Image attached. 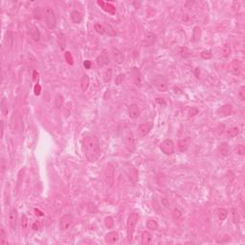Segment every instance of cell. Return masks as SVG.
I'll use <instances>...</instances> for the list:
<instances>
[{
	"instance_id": "10",
	"label": "cell",
	"mask_w": 245,
	"mask_h": 245,
	"mask_svg": "<svg viewBox=\"0 0 245 245\" xmlns=\"http://www.w3.org/2000/svg\"><path fill=\"white\" fill-rule=\"evenodd\" d=\"M156 39H157V37L155 34H153L151 32H148V33H146L145 37L143 38V45L145 47H149L154 44Z\"/></svg>"
},
{
	"instance_id": "42",
	"label": "cell",
	"mask_w": 245,
	"mask_h": 245,
	"mask_svg": "<svg viewBox=\"0 0 245 245\" xmlns=\"http://www.w3.org/2000/svg\"><path fill=\"white\" fill-rule=\"evenodd\" d=\"M6 170V165H5V160H4V158H2L1 159V172H2V174L5 172Z\"/></svg>"
},
{
	"instance_id": "11",
	"label": "cell",
	"mask_w": 245,
	"mask_h": 245,
	"mask_svg": "<svg viewBox=\"0 0 245 245\" xmlns=\"http://www.w3.org/2000/svg\"><path fill=\"white\" fill-rule=\"evenodd\" d=\"M229 69L231 71V73L235 76H239L241 74L242 71V66H241V62L238 60H235L231 62L229 66Z\"/></svg>"
},
{
	"instance_id": "15",
	"label": "cell",
	"mask_w": 245,
	"mask_h": 245,
	"mask_svg": "<svg viewBox=\"0 0 245 245\" xmlns=\"http://www.w3.org/2000/svg\"><path fill=\"white\" fill-rule=\"evenodd\" d=\"M119 240V235L117 232L115 231H112V232H109L105 235V241L108 244H113V243H116L117 241Z\"/></svg>"
},
{
	"instance_id": "17",
	"label": "cell",
	"mask_w": 245,
	"mask_h": 245,
	"mask_svg": "<svg viewBox=\"0 0 245 245\" xmlns=\"http://www.w3.org/2000/svg\"><path fill=\"white\" fill-rule=\"evenodd\" d=\"M28 27H29V30H30L29 32H30V35H31L32 38L35 41H39V39H40V32L38 30V28L36 25H34V24H31V26L29 25Z\"/></svg>"
},
{
	"instance_id": "8",
	"label": "cell",
	"mask_w": 245,
	"mask_h": 245,
	"mask_svg": "<svg viewBox=\"0 0 245 245\" xmlns=\"http://www.w3.org/2000/svg\"><path fill=\"white\" fill-rule=\"evenodd\" d=\"M17 219H18V214H17V209H12L9 213V224L10 227L12 231L17 229Z\"/></svg>"
},
{
	"instance_id": "6",
	"label": "cell",
	"mask_w": 245,
	"mask_h": 245,
	"mask_svg": "<svg viewBox=\"0 0 245 245\" xmlns=\"http://www.w3.org/2000/svg\"><path fill=\"white\" fill-rule=\"evenodd\" d=\"M125 145L128 151H130V152H133L135 150V138H134V135L133 133L130 131V130H128L125 132Z\"/></svg>"
},
{
	"instance_id": "36",
	"label": "cell",
	"mask_w": 245,
	"mask_h": 245,
	"mask_svg": "<svg viewBox=\"0 0 245 245\" xmlns=\"http://www.w3.org/2000/svg\"><path fill=\"white\" fill-rule=\"evenodd\" d=\"M201 56H202V59H204V60H209L212 57V52L210 50L202 51L201 52Z\"/></svg>"
},
{
	"instance_id": "9",
	"label": "cell",
	"mask_w": 245,
	"mask_h": 245,
	"mask_svg": "<svg viewBox=\"0 0 245 245\" xmlns=\"http://www.w3.org/2000/svg\"><path fill=\"white\" fill-rule=\"evenodd\" d=\"M153 127V124L152 123H146V124H142L138 126L137 128V132L141 137H145L146 135H148L149 133V131L151 130V128Z\"/></svg>"
},
{
	"instance_id": "33",
	"label": "cell",
	"mask_w": 245,
	"mask_h": 245,
	"mask_svg": "<svg viewBox=\"0 0 245 245\" xmlns=\"http://www.w3.org/2000/svg\"><path fill=\"white\" fill-rule=\"evenodd\" d=\"M105 225L107 229H111L114 226V220L111 217H107L105 219Z\"/></svg>"
},
{
	"instance_id": "2",
	"label": "cell",
	"mask_w": 245,
	"mask_h": 245,
	"mask_svg": "<svg viewBox=\"0 0 245 245\" xmlns=\"http://www.w3.org/2000/svg\"><path fill=\"white\" fill-rule=\"evenodd\" d=\"M139 221V213H132L127 218L126 222V233H127V240L128 242H131L133 238V235L135 232L136 225Z\"/></svg>"
},
{
	"instance_id": "38",
	"label": "cell",
	"mask_w": 245,
	"mask_h": 245,
	"mask_svg": "<svg viewBox=\"0 0 245 245\" xmlns=\"http://www.w3.org/2000/svg\"><path fill=\"white\" fill-rule=\"evenodd\" d=\"M238 98L240 99V100H245V86H241L239 92H238Z\"/></svg>"
},
{
	"instance_id": "43",
	"label": "cell",
	"mask_w": 245,
	"mask_h": 245,
	"mask_svg": "<svg viewBox=\"0 0 245 245\" xmlns=\"http://www.w3.org/2000/svg\"><path fill=\"white\" fill-rule=\"evenodd\" d=\"M40 91H41V87H40V85H39V84H37V85L35 86V94L37 96V95H39V94H40Z\"/></svg>"
},
{
	"instance_id": "16",
	"label": "cell",
	"mask_w": 245,
	"mask_h": 245,
	"mask_svg": "<svg viewBox=\"0 0 245 245\" xmlns=\"http://www.w3.org/2000/svg\"><path fill=\"white\" fill-rule=\"evenodd\" d=\"M155 86L157 87L158 90L160 91H165L167 88H168V82L167 81L163 78V77H158L156 80H155Z\"/></svg>"
},
{
	"instance_id": "18",
	"label": "cell",
	"mask_w": 245,
	"mask_h": 245,
	"mask_svg": "<svg viewBox=\"0 0 245 245\" xmlns=\"http://www.w3.org/2000/svg\"><path fill=\"white\" fill-rule=\"evenodd\" d=\"M190 144H191V140L189 138H184V139L179 140V142H178V149L181 152L186 151L187 149H189Z\"/></svg>"
},
{
	"instance_id": "28",
	"label": "cell",
	"mask_w": 245,
	"mask_h": 245,
	"mask_svg": "<svg viewBox=\"0 0 245 245\" xmlns=\"http://www.w3.org/2000/svg\"><path fill=\"white\" fill-rule=\"evenodd\" d=\"M1 112L4 116H7L8 115V112H9V105H8V102H7V99L6 98H3L2 102H1Z\"/></svg>"
},
{
	"instance_id": "12",
	"label": "cell",
	"mask_w": 245,
	"mask_h": 245,
	"mask_svg": "<svg viewBox=\"0 0 245 245\" xmlns=\"http://www.w3.org/2000/svg\"><path fill=\"white\" fill-rule=\"evenodd\" d=\"M232 111H233V106L231 105H224L222 106H220L218 111H217V114L218 115L219 117H227L229 115L232 114Z\"/></svg>"
},
{
	"instance_id": "14",
	"label": "cell",
	"mask_w": 245,
	"mask_h": 245,
	"mask_svg": "<svg viewBox=\"0 0 245 245\" xmlns=\"http://www.w3.org/2000/svg\"><path fill=\"white\" fill-rule=\"evenodd\" d=\"M96 62H97L98 66H100V67H104L109 63V57L105 51H104L102 54H100V56H97Z\"/></svg>"
},
{
	"instance_id": "19",
	"label": "cell",
	"mask_w": 245,
	"mask_h": 245,
	"mask_svg": "<svg viewBox=\"0 0 245 245\" xmlns=\"http://www.w3.org/2000/svg\"><path fill=\"white\" fill-rule=\"evenodd\" d=\"M152 242V236L149 231H144L141 237V243L143 245H149Z\"/></svg>"
},
{
	"instance_id": "21",
	"label": "cell",
	"mask_w": 245,
	"mask_h": 245,
	"mask_svg": "<svg viewBox=\"0 0 245 245\" xmlns=\"http://www.w3.org/2000/svg\"><path fill=\"white\" fill-rule=\"evenodd\" d=\"M70 16H71L72 21H73L74 23H76V24H80L82 21V18H83L82 14L79 11H72L71 13H70Z\"/></svg>"
},
{
	"instance_id": "29",
	"label": "cell",
	"mask_w": 245,
	"mask_h": 245,
	"mask_svg": "<svg viewBox=\"0 0 245 245\" xmlns=\"http://www.w3.org/2000/svg\"><path fill=\"white\" fill-rule=\"evenodd\" d=\"M228 214H229L228 211H227L226 209H224V208L218 209V218H219L221 221H223V220H225V219L227 218Z\"/></svg>"
},
{
	"instance_id": "4",
	"label": "cell",
	"mask_w": 245,
	"mask_h": 245,
	"mask_svg": "<svg viewBox=\"0 0 245 245\" xmlns=\"http://www.w3.org/2000/svg\"><path fill=\"white\" fill-rule=\"evenodd\" d=\"M160 150L167 156H170L174 153V143L170 139H167L160 144Z\"/></svg>"
},
{
	"instance_id": "24",
	"label": "cell",
	"mask_w": 245,
	"mask_h": 245,
	"mask_svg": "<svg viewBox=\"0 0 245 245\" xmlns=\"http://www.w3.org/2000/svg\"><path fill=\"white\" fill-rule=\"evenodd\" d=\"M218 152L220 155L222 156H227L230 152V149H229V146L227 143H222L220 144V146L218 147Z\"/></svg>"
},
{
	"instance_id": "30",
	"label": "cell",
	"mask_w": 245,
	"mask_h": 245,
	"mask_svg": "<svg viewBox=\"0 0 245 245\" xmlns=\"http://www.w3.org/2000/svg\"><path fill=\"white\" fill-rule=\"evenodd\" d=\"M200 37H201V29L199 27H195L193 32V41L196 42L200 40Z\"/></svg>"
},
{
	"instance_id": "22",
	"label": "cell",
	"mask_w": 245,
	"mask_h": 245,
	"mask_svg": "<svg viewBox=\"0 0 245 245\" xmlns=\"http://www.w3.org/2000/svg\"><path fill=\"white\" fill-rule=\"evenodd\" d=\"M89 86V77L84 74L81 79V88L82 91H86Z\"/></svg>"
},
{
	"instance_id": "34",
	"label": "cell",
	"mask_w": 245,
	"mask_h": 245,
	"mask_svg": "<svg viewBox=\"0 0 245 245\" xmlns=\"http://www.w3.org/2000/svg\"><path fill=\"white\" fill-rule=\"evenodd\" d=\"M111 77H112V69L109 68L108 70H106L104 73V81L105 82H108V81H110Z\"/></svg>"
},
{
	"instance_id": "39",
	"label": "cell",
	"mask_w": 245,
	"mask_h": 245,
	"mask_svg": "<svg viewBox=\"0 0 245 245\" xmlns=\"http://www.w3.org/2000/svg\"><path fill=\"white\" fill-rule=\"evenodd\" d=\"M28 224H29V220H28L27 215H26V214H23V215H22V228H23L24 230L27 229Z\"/></svg>"
},
{
	"instance_id": "23",
	"label": "cell",
	"mask_w": 245,
	"mask_h": 245,
	"mask_svg": "<svg viewBox=\"0 0 245 245\" xmlns=\"http://www.w3.org/2000/svg\"><path fill=\"white\" fill-rule=\"evenodd\" d=\"M131 76H132V79H133L134 82L136 83V85H140L141 84V75L137 68H132Z\"/></svg>"
},
{
	"instance_id": "44",
	"label": "cell",
	"mask_w": 245,
	"mask_h": 245,
	"mask_svg": "<svg viewBox=\"0 0 245 245\" xmlns=\"http://www.w3.org/2000/svg\"><path fill=\"white\" fill-rule=\"evenodd\" d=\"M83 66H84L86 69H90V67H91V61H85L83 62Z\"/></svg>"
},
{
	"instance_id": "32",
	"label": "cell",
	"mask_w": 245,
	"mask_h": 245,
	"mask_svg": "<svg viewBox=\"0 0 245 245\" xmlns=\"http://www.w3.org/2000/svg\"><path fill=\"white\" fill-rule=\"evenodd\" d=\"M221 53H222V56H223L224 57H228L230 55H231V47H230L228 44H225V45L222 47Z\"/></svg>"
},
{
	"instance_id": "31",
	"label": "cell",
	"mask_w": 245,
	"mask_h": 245,
	"mask_svg": "<svg viewBox=\"0 0 245 245\" xmlns=\"http://www.w3.org/2000/svg\"><path fill=\"white\" fill-rule=\"evenodd\" d=\"M238 133H239V127L238 126H233L228 130V134L230 137H236L238 135Z\"/></svg>"
},
{
	"instance_id": "27",
	"label": "cell",
	"mask_w": 245,
	"mask_h": 245,
	"mask_svg": "<svg viewBox=\"0 0 245 245\" xmlns=\"http://www.w3.org/2000/svg\"><path fill=\"white\" fill-rule=\"evenodd\" d=\"M147 227H148L149 230H150V231H156V230L158 229V227H159V225H158L156 220L149 219L148 222H147Z\"/></svg>"
},
{
	"instance_id": "25",
	"label": "cell",
	"mask_w": 245,
	"mask_h": 245,
	"mask_svg": "<svg viewBox=\"0 0 245 245\" xmlns=\"http://www.w3.org/2000/svg\"><path fill=\"white\" fill-rule=\"evenodd\" d=\"M33 14H34V17L36 19H41L43 17H44L45 14V11H43V9L41 7H36L34 12H33Z\"/></svg>"
},
{
	"instance_id": "26",
	"label": "cell",
	"mask_w": 245,
	"mask_h": 245,
	"mask_svg": "<svg viewBox=\"0 0 245 245\" xmlns=\"http://www.w3.org/2000/svg\"><path fill=\"white\" fill-rule=\"evenodd\" d=\"M94 29H95V31L100 35H106V28H105V25H104V24L95 23Z\"/></svg>"
},
{
	"instance_id": "46",
	"label": "cell",
	"mask_w": 245,
	"mask_h": 245,
	"mask_svg": "<svg viewBox=\"0 0 245 245\" xmlns=\"http://www.w3.org/2000/svg\"><path fill=\"white\" fill-rule=\"evenodd\" d=\"M164 100V99H160V98H157V99H156V102H157V103H159V104H161V103L165 104V102H164V100Z\"/></svg>"
},
{
	"instance_id": "45",
	"label": "cell",
	"mask_w": 245,
	"mask_h": 245,
	"mask_svg": "<svg viewBox=\"0 0 245 245\" xmlns=\"http://www.w3.org/2000/svg\"><path fill=\"white\" fill-rule=\"evenodd\" d=\"M4 135V122L1 121V138H3Z\"/></svg>"
},
{
	"instance_id": "5",
	"label": "cell",
	"mask_w": 245,
	"mask_h": 245,
	"mask_svg": "<svg viewBox=\"0 0 245 245\" xmlns=\"http://www.w3.org/2000/svg\"><path fill=\"white\" fill-rule=\"evenodd\" d=\"M44 17H45V22H46V25L48 26V28L49 29H55L56 26V18L55 12L52 10V8L47 7L45 9Z\"/></svg>"
},
{
	"instance_id": "7",
	"label": "cell",
	"mask_w": 245,
	"mask_h": 245,
	"mask_svg": "<svg viewBox=\"0 0 245 245\" xmlns=\"http://www.w3.org/2000/svg\"><path fill=\"white\" fill-rule=\"evenodd\" d=\"M73 224V217L70 213H66L60 220V228L62 232H65Z\"/></svg>"
},
{
	"instance_id": "1",
	"label": "cell",
	"mask_w": 245,
	"mask_h": 245,
	"mask_svg": "<svg viewBox=\"0 0 245 245\" xmlns=\"http://www.w3.org/2000/svg\"><path fill=\"white\" fill-rule=\"evenodd\" d=\"M82 146L86 159L90 163L96 162L100 156L99 139L94 135H86L82 140Z\"/></svg>"
},
{
	"instance_id": "37",
	"label": "cell",
	"mask_w": 245,
	"mask_h": 245,
	"mask_svg": "<svg viewBox=\"0 0 245 245\" xmlns=\"http://www.w3.org/2000/svg\"><path fill=\"white\" fill-rule=\"evenodd\" d=\"M5 239H6V234H5L4 229L1 228V230H0V243H1V244H7Z\"/></svg>"
},
{
	"instance_id": "35",
	"label": "cell",
	"mask_w": 245,
	"mask_h": 245,
	"mask_svg": "<svg viewBox=\"0 0 245 245\" xmlns=\"http://www.w3.org/2000/svg\"><path fill=\"white\" fill-rule=\"evenodd\" d=\"M55 104L57 108L61 107V105H63V97L61 95H57L56 98V100H55Z\"/></svg>"
},
{
	"instance_id": "13",
	"label": "cell",
	"mask_w": 245,
	"mask_h": 245,
	"mask_svg": "<svg viewBox=\"0 0 245 245\" xmlns=\"http://www.w3.org/2000/svg\"><path fill=\"white\" fill-rule=\"evenodd\" d=\"M128 116L132 120H136L140 116V108L138 105L131 104L128 106Z\"/></svg>"
},
{
	"instance_id": "20",
	"label": "cell",
	"mask_w": 245,
	"mask_h": 245,
	"mask_svg": "<svg viewBox=\"0 0 245 245\" xmlns=\"http://www.w3.org/2000/svg\"><path fill=\"white\" fill-rule=\"evenodd\" d=\"M113 57H114V61L118 64H122L125 61L124 54L118 49H113Z\"/></svg>"
},
{
	"instance_id": "40",
	"label": "cell",
	"mask_w": 245,
	"mask_h": 245,
	"mask_svg": "<svg viewBox=\"0 0 245 245\" xmlns=\"http://www.w3.org/2000/svg\"><path fill=\"white\" fill-rule=\"evenodd\" d=\"M244 153H245V148H244V146H243V145H238V154L240 155V156H242V155H244Z\"/></svg>"
},
{
	"instance_id": "3",
	"label": "cell",
	"mask_w": 245,
	"mask_h": 245,
	"mask_svg": "<svg viewBox=\"0 0 245 245\" xmlns=\"http://www.w3.org/2000/svg\"><path fill=\"white\" fill-rule=\"evenodd\" d=\"M114 175H115V168L111 163H109L107 164L104 171V181L106 184V186L110 187V188L114 185Z\"/></svg>"
},
{
	"instance_id": "41",
	"label": "cell",
	"mask_w": 245,
	"mask_h": 245,
	"mask_svg": "<svg viewBox=\"0 0 245 245\" xmlns=\"http://www.w3.org/2000/svg\"><path fill=\"white\" fill-rule=\"evenodd\" d=\"M125 75H123V74H121V75H119L117 78H116V83L118 84V85H120V84H122L123 83V81H124V80H125Z\"/></svg>"
}]
</instances>
